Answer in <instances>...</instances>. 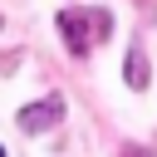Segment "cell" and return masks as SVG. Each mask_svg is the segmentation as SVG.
Instances as JSON below:
<instances>
[{
	"mask_svg": "<svg viewBox=\"0 0 157 157\" xmlns=\"http://www.w3.org/2000/svg\"><path fill=\"white\" fill-rule=\"evenodd\" d=\"M0 157H5V147H0Z\"/></svg>",
	"mask_w": 157,
	"mask_h": 157,
	"instance_id": "5b68a950",
	"label": "cell"
},
{
	"mask_svg": "<svg viewBox=\"0 0 157 157\" xmlns=\"http://www.w3.org/2000/svg\"><path fill=\"white\" fill-rule=\"evenodd\" d=\"M118 157H152V152H147V147H123Z\"/></svg>",
	"mask_w": 157,
	"mask_h": 157,
	"instance_id": "277c9868",
	"label": "cell"
},
{
	"mask_svg": "<svg viewBox=\"0 0 157 157\" xmlns=\"http://www.w3.org/2000/svg\"><path fill=\"white\" fill-rule=\"evenodd\" d=\"M123 78H128V88H147V54L142 49H128V64H123Z\"/></svg>",
	"mask_w": 157,
	"mask_h": 157,
	"instance_id": "3957f363",
	"label": "cell"
},
{
	"mask_svg": "<svg viewBox=\"0 0 157 157\" xmlns=\"http://www.w3.org/2000/svg\"><path fill=\"white\" fill-rule=\"evenodd\" d=\"M64 118V98H44V103H29V108H20V132H44V128H54Z\"/></svg>",
	"mask_w": 157,
	"mask_h": 157,
	"instance_id": "7a4b0ae2",
	"label": "cell"
},
{
	"mask_svg": "<svg viewBox=\"0 0 157 157\" xmlns=\"http://www.w3.org/2000/svg\"><path fill=\"white\" fill-rule=\"evenodd\" d=\"M59 29H64V39H69L74 54H88L93 44L108 39L113 15H108V10H64V15H59Z\"/></svg>",
	"mask_w": 157,
	"mask_h": 157,
	"instance_id": "6da1fadb",
	"label": "cell"
}]
</instances>
